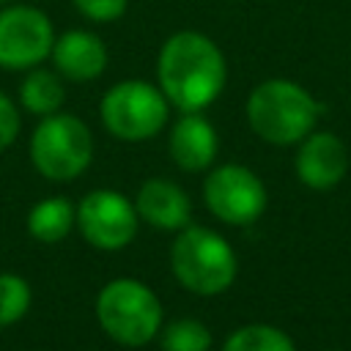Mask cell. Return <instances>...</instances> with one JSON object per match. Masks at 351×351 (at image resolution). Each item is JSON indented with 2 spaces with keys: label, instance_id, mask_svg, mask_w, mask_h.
Here are the masks:
<instances>
[{
  "label": "cell",
  "instance_id": "1",
  "mask_svg": "<svg viewBox=\"0 0 351 351\" xmlns=\"http://www.w3.org/2000/svg\"><path fill=\"white\" fill-rule=\"evenodd\" d=\"M159 90L181 112H200L225 88L228 66L222 49L197 30L173 33L156 60Z\"/></svg>",
  "mask_w": 351,
  "mask_h": 351
},
{
  "label": "cell",
  "instance_id": "2",
  "mask_svg": "<svg viewBox=\"0 0 351 351\" xmlns=\"http://www.w3.org/2000/svg\"><path fill=\"white\" fill-rule=\"evenodd\" d=\"M318 101L291 80H266L247 99V121L252 132L271 145L302 143L318 121Z\"/></svg>",
  "mask_w": 351,
  "mask_h": 351
},
{
  "label": "cell",
  "instance_id": "3",
  "mask_svg": "<svg viewBox=\"0 0 351 351\" xmlns=\"http://www.w3.org/2000/svg\"><path fill=\"white\" fill-rule=\"evenodd\" d=\"M170 266L176 280L197 293L214 296L230 288L236 280V252L211 228L186 225L170 247Z\"/></svg>",
  "mask_w": 351,
  "mask_h": 351
},
{
  "label": "cell",
  "instance_id": "4",
  "mask_svg": "<svg viewBox=\"0 0 351 351\" xmlns=\"http://www.w3.org/2000/svg\"><path fill=\"white\" fill-rule=\"evenodd\" d=\"M96 318L115 343L145 346L162 326V304L156 293L140 280L118 277L99 291Z\"/></svg>",
  "mask_w": 351,
  "mask_h": 351
},
{
  "label": "cell",
  "instance_id": "5",
  "mask_svg": "<svg viewBox=\"0 0 351 351\" xmlns=\"http://www.w3.org/2000/svg\"><path fill=\"white\" fill-rule=\"evenodd\" d=\"M30 159L49 181H71L93 159V134L77 115H44L30 137Z\"/></svg>",
  "mask_w": 351,
  "mask_h": 351
},
{
  "label": "cell",
  "instance_id": "6",
  "mask_svg": "<svg viewBox=\"0 0 351 351\" xmlns=\"http://www.w3.org/2000/svg\"><path fill=\"white\" fill-rule=\"evenodd\" d=\"M104 129L126 143H140L159 134L170 115V101L145 80H123L112 85L99 104Z\"/></svg>",
  "mask_w": 351,
  "mask_h": 351
},
{
  "label": "cell",
  "instance_id": "7",
  "mask_svg": "<svg viewBox=\"0 0 351 351\" xmlns=\"http://www.w3.org/2000/svg\"><path fill=\"white\" fill-rule=\"evenodd\" d=\"M55 30L49 16L36 5H5L0 8V66L22 71L49 58Z\"/></svg>",
  "mask_w": 351,
  "mask_h": 351
},
{
  "label": "cell",
  "instance_id": "8",
  "mask_svg": "<svg viewBox=\"0 0 351 351\" xmlns=\"http://www.w3.org/2000/svg\"><path fill=\"white\" fill-rule=\"evenodd\" d=\"M203 197L208 211L228 225H250L266 208L263 181L244 165H222L206 176Z\"/></svg>",
  "mask_w": 351,
  "mask_h": 351
},
{
  "label": "cell",
  "instance_id": "9",
  "mask_svg": "<svg viewBox=\"0 0 351 351\" xmlns=\"http://www.w3.org/2000/svg\"><path fill=\"white\" fill-rule=\"evenodd\" d=\"M77 225L96 250H123L137 233V208L115 189H93L77 206Z\"/></svg>",
  "mask_w": 351,
  "mask_h": 351
},
{
  "label": "cell",
  "instance_id": "10",
  "mask_svg": "<svg viewBox=\"0 0 351 351\" xmlns=\"http://www.w3.org/2000/svg\"><path fill=\"white\" fill-rule=\"evenodd\" d=\"M296 176L310 189H332L348 170V154L337 134L310 132L296 151Z\"/></svg>",
  "mask_w": 351,
  "mask_h": 351
},
{
  "label": "cell",
  "instance_id": "11",
  "mask_svg": "<svg viewBox=\"0 0 351 351\" xmlns=\"http://www.w3.org/2000/svg\"><path fill=\"white\" fill-rule=\"evenodd\" d=\"M55 71L71 82H90L104 74L107 69V47L96 33H88L82 27L66 30L63 36H55L52 52H49Z\"/></svg>",
  "mask_w": 351,
  "mask_h": 351
},
{
  "label": "cell",
  "instance_id": "12",
  "mask_svg": "<svg viewBox=\"0 0 351 351\" xmlns=\"http://www.w3.org/2000/svg\"><path fill=\"white\" fill-rule=\"evenodd\" d=\"M167 148L170 159L181 170L197 173L206 170L217 156V132L200 112H184L170 129Z\"/></svg>",
  "mask_w": 351,
  "mask_h": 351
},
{
  "label": "cell",
  "instance_id": "13",
  "mask_svg": "<svg viewBox=\"0 0 351 351\" xmlns=\"http://www.w3.org/2000/svg\"><path fill=\"white\" fill-rule=\"evenodd\" d=\"M134 208L140 219L162 230H181L189 225L192 217V203L186 192L165 178L145 181L134 197Z\"/></svg>",
  "mask_w": 351,
  "mask_h": 351
},
{
  "label": "cell",
  "instance_id": "14",
  "mask_svg": "<svg viewBox=\"0 0 351 351\" xmlns=\"http://www.w3.org/2000/svg\"><path fill=\"white\" fill-rule=\"evenodd\" d=\"M63 99H66V88H63V80L58 71H49V69H30L27 77L22 80L19 85V101L27 112L33 115H52L63 107Z\"/></svg>",
  "mask_w": 351,
  "mask_h": 351
},
{
  "label": "cell",
  "instance_id": "15",
  "mask_svg": "<svg viewBox=\"0 0 351 351\" xmlns=\"http://www.w3.org/2000/svg\"><path fill=\"white\" fill-rule=\"evenodd\" d=\"M77 222V208L66 197H49L30 208L27 214V230L33 239L44 244L60 241Z\"/></svg>",
  "mask_w": 351,
  "mask_h": 351
},
{
  "label": "cell",
  "instance_id": "16",
  "mask_svg": "<svg viewBox=\"0 0 351 351\" xmlns=\"http://www.w3.org/2000/svg\"><path fill=\"white\" fill-rule=\"evenodd\" d=\"M222 351H296V346L271 324H247L225 340Z\"/></svg>",
  "mask_w": 351,
  "mask_h": 351
},
{
  "label": "cell",
  "instance_id": "17",
  "mask_svg": "<svg viewBox=\"0 0 351 351\" xmlns=\"http://www.w3.org/2000/svg\"><path fill=\"white\" fill-rule=\"evenodd\" d=\"M211 332L195 318L170 321L162 332V351H208Z\"/></svg>",
  "mask_w": 351,
  "mask_h": 351
},
{
  "label": "cell",
  "instance_id": "18",
  "mask_svg": "<svg viewBox=\"0 0 351 351\" xmlns=\"http://www.w3.org/2000/svg\"><path fill=\"white\" fill-rule=\"evenodd\" d=\"M30 307V285L19 274H0V326L16 324Z\"/></svg>",
  "mask_w": 351,
  "mask_h": 351
},
{
  "label": "cell",
  "instance_id": "19",
  "mask_svg": "<svg viewBox=\"0 0 351 351\" xmlns=\"http://www.w3.org/2000/svg\"><path fill=\"white\" fill-rule=\"evenodd\" d=\"M71 5L90 22H115L126 14L129 0H71Z\"/></svg>",
  "mask_w": 351,
  "mask_h": 351
},
{
  "label": "cell",
  "instance_id": "20",
  "mask_svg": "<svg viewBox=\"0 0 351 351\" xmlns=\"http://www.w3.org/2000/svg\"><path fill=\"white\" fill-rule=\"evenodd\" d=\"M19 134V110L16 104L0 90V151L8 148Z\"/></svg>",
  "mask_w": 351,
  "mask_h": 351
},
{
  "label": "cell",
  "instance_id": "21",
  "mask_svg": "<svg viewBox=\"0 0 351 351\" xmlns=\"http://www.w3.org/2000/svg\"><path fill=\"white\" fill-rule=\"evenodd\" d=\"M3 3H8V0H0V5H3Z\"/></svg>",
  "mask_w": 351,
  "mask_h": 351
}]
</instances>
